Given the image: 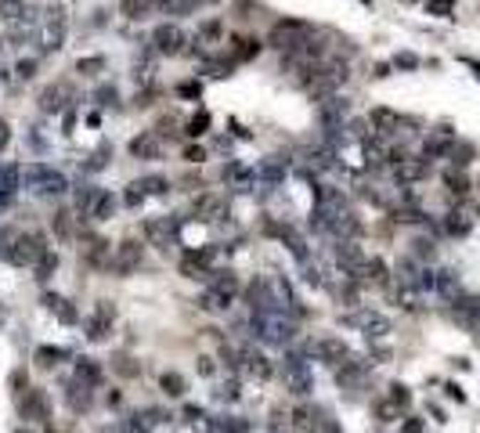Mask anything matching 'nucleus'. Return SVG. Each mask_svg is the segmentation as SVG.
<instances>
[{
    "label": "nucleus",
    "mask_w": 480,
    "mask_h": 433,
    "mask_svg": "<svg viewBox=\"0 0 480 433\" xmlns=\"http://www.w3.org/2000/svg\"><path fill=\"white\" fill-rule=\"evenodd\" d=\"M249 329L256 340L271 343V347H286V350L296 340V321L286 314H249Z\"/></svg>",
    "instance_id": "1"
},
{
    "label": "nucleus",
    "mask_w": 480,
    "mask_h": 433,
    "mask_svg": "<svg viewBox=\"0 0 480 433\" xmlns=\"http://www.w3.org/2000/svg\"><path fill=\"white\" fill-rule=\"evenodd\" d=\"M282 379H286V390L293 397H307L314 390V372H311V361H307V347L300 350H286L282 358Z\"/></svg>",
    "instance_id": "2"
},
{
    "label": "nucleus",
    "mask_w": 480,
    "mask_h": 433,
    "mask_svg": "<svg viewBox=\"0 0 480 433\" xmlns=\"http://www.w3.org/2000/svg\"><path fill=\"white\" fill-rule=\"evenodd\" d=\"M47 249H51V246H47L43 231H19V235L11 239V246L4 249V260H8L11 267H36V260H40Z\"/></svg>",
    "instance_id": "3"
},
{
    "label": "nucleus",
    "mask_w": 480,
    "mask_h": 433,
    "mask_svg": "<svg viewBox=\"0 0 480 433\" xmlns=\"http://www.w3.org/2000/svg\"><path fill=\"white\" fill-rule=\"evenodd\" d=\"M113 325H116V307L109 300H98V307L87 314L83 321V333L90 343H101V340H109L113 336Z\"/></svg>",
    "instance_id": "4"
},
{
    "label": "nucleus",
    "mask_w": 480,
    "mask_h": 433,
    "mask_svg": "<svg viewBox=\"0 0 480 433\" xmlns=\"http://www.w3.org/2000/svg\"><path fill=\"white\" fill-rule=\"evenodd\" d=\"M177 231H181V224L170 221V216H148V221L141 224L145 242L155 246V249H170V242L177 239Z\"/></svg>",
    "instance_id": "5"
},
{
    "label": "nucleus",
    "mask_w": 480,
    "mask_h": 433,
    "mask_svg": "<svg viewBox=\"0 0 480 433\" xmlns=\"http://www.w3.org/2000/svg\"><path fill=\"white\" fill-rule=\"evenodd\" d=\"M19 412H22V422H47L51 419V397H47V390L29 387L19 397Z\"/></svg>",
    "instance_id": "6"
},
{
    "label": "nucleus",
    "mask_w": 480,
    "mask_h": 433,
    "mask_svg": "<svg viewBox=\"0 0 480 433\" xmlns=\"http://www.w3.org/2000/svg\"><path fill=\"white\" fill-rule=\"evenodd\" d=\"M141 260H145V246L141 242H134V239H127V242H120L116 246V253H113V271L120 278H127V275H134V271L141 267Z\"/></svg>",
    "instance_id": "7"
},
{
    "label": "nucleus",
    "mask_w": 480,
    "mask_h": 433,
    "mask_svg": "<svg viewBox=\"0 0 480 433\" xmlns=\"http://www.w3.org/2000/svg\"><path fill=\"white\" fill-rule=\"evenodd\" d=\"M242 375L246 379H256V383H268V379L275 375V361L264 354V350L242 347Z\"/></svg>",
    "instance_id": "8"
},
{
    "label": "nucleus",
    "mask_w": 480,
    "mask_h": 433,
    "mask_svg": "<svg viewBox=\"0 0 480 433\" xmlns=\"http://www.w3.org/2000/svg\"><path fill=\"white\" fill-rule=\"evenodd\" d=\"M152 47H155V54H181V51H184V33H181V26H174V22L155 26V29H152Z\"/></svg>",
    "instance_id": "9"
},
{
    "label": "nucleus",
    "mask_w": 480,
    "mask_h": 433,
    "mask_svg": "<svg viewBox=\"0 0 480 433\" xmlns=\"http://www.w3.org/2000/svg\"><path fill=\"white\" fill-rule=\"evenodd\" d=\"M368 372H372V365H368V361H361V358H347V361L336 368V383H340V390H361V387H365V379H368Z\"/></svg>",
    "instance_id": "10"
},
{
    "label": "nucleus",
    "mask_w": 480,
    "mask_h": 433,
    "mask_svg": "<svg viewBox=\"0 0 480 433\" xmlns=\"http://www.w3.org/2000/svg\"><path fill=\"white\" fill-rule=\"evenodd\" d=\"M311 354H318V361H325L333 368H340L347 358H350V347L340 340V336H325V340H318V343H307Z\"/></svg>",
    "instance_id": "11"
},
{
    "label": "nucleus",
    "mask_w": 480,
    "mask_h": 433,
    "mask_svg": "<svg viewBox=\"0 0 480 433\" xmlns=\"http://www.w3.org/2000/svg\"><path fill=\"white\" fill-rule=\"evenodd\" d=\"M66 405H69V412H76V415H83V412H90V405H94V387H87L83 379H69L66 383Z\"/></svg>",
    "instance_id": "12"
},
{
    "label": "nucleus",
    "mask_w": 480,
    "mask_h": 433,
    "mask_svg": "<svg viewBox=\"0 0 480 433\" xmlns=\"http://www.w3.org/2000/svg\"><path fill=\"white\" fill-rule=\"evenodd\" d=\"M192 213H195V221H224V216H228V206H224V199H221V195L202 192V195L195 199Z\"/></svg>",
    "instance_id": "13"
},
{
    "label": "nucleus",
    "mask_w": 480,
    "mask_h": 433,
    "mask_svg": "<svg viewBox=\"0 0 480 433\" xmlns=\"http://www.w3.org/2000/svg\"><path fill=\"white\" fill-rule=\"evenodd\" d=\"M224 184L228 188H235V192H249L253 184H256V170H249V167H242V162H228V167H224Z\"/></svg>",
    "instance_id": "14"
},
{
    "label": "nucleus",
    "mask_w": 480,
    "mask_h": 433,
    "mask_svg": "<svg viewBox=\"0 0 480 433\" xmlns=\"http://www.w3.org/2000/svg\"><path fill=\"white\" fill-rule=\"evenodd\" d=\"M130 155L134 159H159L163 155V137H159L155 130H145L141 137L130 141Z\"/></svg>",
    "instance_id": "15"
},
{
    "label": "nucleus",
    "mask_w": 480,
    "mask_h": 433,
    "mask_svg": "<svg viewBox=\"0 0 480 433\" xmlns=\"http://www.w3.org/2000/svg\"><path fill=\"white\" fill-rule=\"evenodd\" d=\"M282 177H286V159L271 155V159L256 162V181H264V188H278Z\"/></svg>",
    "instance_id": "16"
},
{
    "label": "nucleus",
    "mask_w": 480,
    "mask_h": 433,
    "mask_svg": "<svg viewBox=\"0 0 480 433\" xmlns=\"http://www.w3.org/2000/svg\"><path fill=\"white\" fill-rule=\"evenodd\" d=\"M206 433H249V422L242 415H209Z\"/></svg>",
    "instance_id": "17"
},
{
    "label": "nucleus",
    "mask_w": 480,
    "mask_h": 433,
    "mask_svg": "<svg viewBox=\"0 0 480 433\" xmlns=\"http://www.w3.org/2000/svg\"><path fill=\"white\" fill-rule=\"evenodd\" d=\"M62 98H73L69 87L66 83H51V87L40 90V108H43V113H62V108H66Z\"/></svg>",
    "instance_id": "18"
},
{
    "label": "nucleus",
    "mask_w": 480,
    "mask_h": 433,
    "mask_svg": "<svg viewBox=\"0 0 480 433\" xmlns=\"http://www.w3.org/2000/svg\"><path fill=\"white\" fill-rule=\"evenodd\" d=\"M76 379H83L87 387H101L105 383V372H101V365H98V358H80L76 361Z\"/></svg>",
    "instance_id": "19"
},
{
    "label": "nucleus",
    "mask_w": 480,
    "mask_h": 433,
    "mask_svg": "<svg viewBox=\"0 0 480 433\" xmlns=\"http://www.w3.org/2000/svg\"><path fill=\"white\" fill-rule=\"evenodd\" d=\"M405 412H408V408H401L394 397H380L376 405H372V415H376V422H397V419H405Z\"/></svg>",
    "instance_id": "20"
},
{
    "label": "nucleus",
    "mask_w": 480,
    "mask_h": 433,
    "mask_svg": "<svg viewBox=\"0 0 480 433\" xmlns=\"http://www.w3.org/2000/svg\"><path fill=\"white\" fill-rule=\"evenodd\" d=\"M228 51H231V62H249V58H256V54H260V40H253V36H235Z\"/></svg>",
    "instance_id": "21"
},
{
    "label": "nucleus",
    "mask_w": 480,
    "mask_h": 433,
    "mask_svg": "<svg viewBox=\"0 0 480 433\" xmlns=\"http://www.w3.org/2000/svg\"><path fill=\"white\" fill-rule=\"evenodd\" d=\"M159 390H163L167 397H184L188 394V379L181 372H163L159 375Z\"/></svg>",
    "instance_id": "22"
},
{
    "label": "nucleus",
    "mask_w": 480,
    "mask_h": 433,
    "mask_svg": "<svg viewBox=\"0 0 480 433\" xmlns=\"http://www.w3.org/2000/svg\"><path fill=\"white\" fill-rule=\"evenodd\" d=\"M199 307L209 311V314H228V311H231V296H224V293H217V289H206V293L199 296Z\"/></svg>",
    "instance_id": "23"
},
{
    "label": "nucleus",
    "mask_w": 480,
    "mask_h": 433,
    "mask_svg": "<svg viewBox=\"0 0 480 433\" xmlns=\"http://www.w3.org/2000/svg\"><path fill=\"white\" fill-rule=\"evenodd\" d=\"M19 184H22V167H15V162H0V195H15Z\"/></svg>",
    "instance_id": "24"
},
{
    "label": "nucleus",
    "mask_w": 480,
    "mask_h": 433,
    "mask_svg": "<svg viewBox=\"0 0 480 433\" xmlns=\"http://www.w3.org/2000/svg\"><path fill=\"white\" fill-rule=\"evenodd\" d=\"M358 282H387V264H383V256H368L365 260V267H361V275H358Z\"/></svg>",
    "instance_id": "25"
},
{
    "label": "nucleus",
    "mask_w": 480,
    "mask_h": 433,
    "mask_svg": "<svg viewBox=\"0 0 480 433\" xmlns=\"http://www.w3.org/2000/svg\"><path fill=\"white\" fill-rule=\"evenodd\" d=\"M47 174H51L47 162H26V167H22V184L33 188V192H40V184H43Z\"/></svg>",
    "instance_id": "26"
},
{
    "label": "nucleus",
    "mask_w": 480,
    "mask_h": 433,
    "mask_svg": "<svg viewBox=\"0 0 480 433\" xmlns=\"http://www.w3.org/2000/svg\"><path fill=\"white\" fill-rule=\"evenodd\" d=\"M0 19H4V22H26V19H33L29 15V8L22 4V0H0Z\"/></svg>",
    "instance_id": "27"
},
{
    "label": "nucleus",
    "mask_w": 480,
    "mask_h": 433,
    "mask_svg": "<svg viewBox=\"0 0 480 433\" xmlns=\"http://www.w3.org/2000/svg\"><path fill=\"white\" fill-rule=\"evenodd\" d=\"M66 358H69L66 347H36V354H33V361H36L40 368H55V365L66 361Z\"/></svg>",
    "instance_id": "28"
},
{
    "label": "nucleus",
    "mask_w": 480,
    "mask_h": 433,
    "mask_svg": "<svg viewBox=\"0 0 480 433\" xmlns=\"http://www.w3.org/2000/svg\"><path fill=\"white\" fill-rule=\"evenodd\" d=\"M69 192V181H66V174H58L55 167H51V174L43 177V184H40V195H66Z\"/></svg>",
    "instance_id": "29"
},
{
    "label": "nucleus",
    "mask_w": 480,
    "mask_h": 433,
    "mask_svg": "<svg viewBox=\"0 0 480 433\" xmlns=\"http://www.w3.org/2000/svg\"><path fill=\"white\" fill-rule=\"evenodd\" d=\"M109 155H113V145H98L94 152H90V159L83 162V174H98V170H105V162H109Z\"/></svg>",
    "instance_id": "30"
},
{
    "label": "nucleus",
    "mask_w": 480,
    "mask_h": 433,
    "mask_svg": "<svg viewBox=\"0 0 480 433\" xmlns=\"http://www.w3.org/2000/svg\"><path fill=\"white\" fill-rule=\"evenodd\" d=\"M113 209H116L113 192H105V188H101V195H98V202H94V209H90V221H109Z\"/></svg>",
    "instance_id": "31"
},
{
    "label": "nucleus",
    "mask_w": 480,
    "mask_h": 433,
    "mask_svg": "<svg viewBox=\"0 0 480 433\" xmlns=\"http://www.w3.org/2000/svg\"><path fill=\"white\" fill-rule=\"evenodd\" d=\"M33 271H36V282H47V278L58 271V253H55V249H47V253L36 260V267H33Z\"/></svg>",
    "instance_id": "32"
},
{
    "label": "nucleus",
    "mask_w": 480,
    "mask_h": 433,
    "mask_svg": "<svg viewBox=\"0 0 480 433\" xmlns=\"http://www.w3.org/2000/svg\"><path fill=\"white\" fill-rule=\"evenodd\" d=\"M105 66H109V62H105V54H87V58L76 62V73L80 76H101Z\"/></svg>",
    "instance_id": "33"
},
{
    "label": "nucleus",
    "mask_w": 480,
    "mask_h": 433,
    "mask_svg": "<svg viewBox=\"0 0 480 433\" xmlns=\"http://www.w3.org/2000/svg\"><path fill=\"white\" fill-rule=\"evenodd\" d=\"M137 184H141L145 195H167V192H170V181H167L163 174H148V177H141Z\"/></svg>",
    "instance_id": "34"
},
{
    "label": "nucleus",
    "mask_w": 480,
    "mask_h": 433,
    "mask_svg": "<svg viewBox=\"0 0 480 433\" xmlns=\"http://www.w3.org/2000/svg\"><path fill=\"white\" fill-rule=\"evenodd\" d=\"M444 184H448L452 195H466V192H469V177H466L462 170H455V167L444 170Z\"/></svg>",
    "instance_id": "35"
},
{
    "label": "nucleus",
    "mask_w": 480,
    "mask_h": 433,
    "mask_svg": "<svg viewBox=\"0 0 480 433\" xmlns=\"http://www.w3.org/2000/svg\"><path fill=\"white\" fill-rule=\"evenodd\" d=\"M444 231L448 235H469V221H466V216L462 213H444Z\"/></svg>",
    "instance_id": "36"
},
{
    "label": "nucleus",
    "mask_w": 480,
    "mask_h": 433,
    "mask_svg": "<svg viewBox=\"0 0 480 433\" xmlns=\"http://www.w3.org/2000/svg\"><path fill=\"white\" fill-rule=\"evenodd\" d=\"M209 130V113H195L188 123H184V134L188 137H199V134H206Z\"/></svg>",
    "instance_id": "37"
},
{
    "label": "nucleus",
    "mask_w": 480,
    "mask_h": 433,
    "mask_svg": "<svg viewBox=\"0 0 480 433\" xmlns=\"http://www.w3.org/2000/svg\"><path fill=\"white\" fill-rule=\"evenodd\" d=\"M213 394H217V401H239L242 397V383H239V379H228V383H221Z\"/></svg>",
    "instance_id": "38"
},
{
    "label": "nucleus",
    "mask_w": 480,
    "mask_h": 433,
    "mask_svg": "<svg viewBox=\"0 0 480 433\" xmlns=\"http://www.w3.org/2000/svg\"><path fill=\"white\" fill-rule=\"evenodd\" d=\"M221 33H224V22H221V19H213V22H206V26L199 29V40H202V43H217V40H221Z\"/></svg>",
    "instance_id": "39"
},
{
    "label": "nucleus",
    "mask_w": 480,
    "mask_h": 433,
    "mask_svg": "<svg viewBox=\"0 0 480 433\" xmlns=\"http://www.w3.org/2000/svg\"><path fill=\"white\" fill-rule=\"evenodd\" d=\"M8 387H11V394H15V397H22V394L29 390V372H26V368H15V372H11V379H8Z\"/></svg>",
    "instance_id": "40"
},
{
    "label": "nucleus",
    "mask_w": 480,
    "mask_h": 433,
    "mask_svg": "<svg viewBox=\"0 0 480 433\" xmlns=\"http://www.w3.org/2000/svg\"><path fill=\"white\" fill-rule=\"evenodd\" d=\"M303 267V282L307 286H325V275H322V267H318L314 260H307V264H300Z\"/></svg>",
    "instance_id": "41"
},
{
    "label": "nucleus",
    "mask_w": 480,
    "mask_h": 433,
    "mask_svg": "<svg viewBox=\"0 0 480 433\" xmlns=\"http://www.w3.org/2000/svg\"><path fill=\"white\" fill-rule=\"evenodd\" d=\"M387 397H394L401 408H408V405H412V394H408V387H405V383H390V387H387Z\"/></svg>",
    "instance_id": "42"
},
{
    "label": "nucleus",
    "mask_w": 480,
    "mask_h": 433,
    "mask_svg": "<svg viewBox=\"0 0 480 433\" xmlns=\"http://www.w3.org/2000/svg\"><path fill=\"white\" fill-rule=\"evenodd\" d=\"M116 98H120V90H116L113 83H101V87L94 90V101H98V105H113Z\"/></svg>",
    "instance_id": "43"
},
{
    "label": "nucleus",
    "mask_w": 480,
    "mask_h": 433,
    "mask_svg": "<svg viewBox=\"0 0 480 433\" xmlns=\"http://www.w3.org/2000/svg\"><path fill=\"white\" fill-rule=\"evenodd\" d=\"M123 202L130 206V209H137L141 202H145V192H141V184L134 181V184H127V192H123Z\"/></svg>",
    "instance_id": "44"
},
{
    "label": "nucleus",
    "mask_w": 480,
    "mask_h": 433,
    "mask_svg": "<svg viewBox=\"0 0 480 433\" xmlns=\"http://www.w3.org/2000/svg\"><path fill=\"white\" fill-rule=\"evenodd\" d=\"M55 314H58V321H62V325H76V321H80V314H76V307H69L66 300H58V307H55Z\"/></svg>",
    "instance_id": "45"
},
{
    "label": "nucleus",
    "mask_w": 480,
    "mask_h": 433,
    "mask_svg": "<svg viewBox=\"0 0 480 433\" xmlns=\"http://www.w3.org/2000/svg\"><path fill=\"white\" fill-rule=\"evenodd\" d=\"M116 372L120 375H127V379H134V375H141V365H134V358H116Z\"/></svg>",
    "instance_id": "46"
},
{
    "label": "nucleus",
    "mask_w": 480,
    "mask_h": 433,
    "mask_svg": "<svg viewBox=\"0 0 480 433\" xmlns=\"http://www.w3.org/2000/svg\"><path fill=\"white\" fill-rule=\"evenodd\" d=\"M15 76H19V80H33V76H36V58H19Z\"/></svg>",
    "instance_id": "47"
},
{
    "label": "nucleus",
    "mask_w": 480,
    "mask_h": 433,
    "mask_svg": "<svg viewBox=\"0 0 480 433\" xmlns=\"http://www.w3.org/2000/svg\"><path fill=\"white\" fill-rule=\"evenodd\" d=\"M401 433H422V419L419 415H405L401 419Z\"/></svg>",
    "instance_id": "48"
},
{
    "label": "nucleus",
    "mask_w": 480,
    "mask_h": 433,
    "mask_svg": "<svg viewBox=\"0 0 480 433\" xmlns=\"http://www.w3.org/2000/svg\"><path fill=\"white\" fill-rule=\"evenodd\" d=\"M51 228H55L62 239H69V213H58L55 221H51Z\"/></svg>",
    "instance_id": "49"
},
{
    "label": "nucleus",
    "mask_w": 480,
    "mask_h": 433,
    "mask_svg": "<svg viewBox=\"0 0 480 433\" xmlns=\"http://www.w3.org/2000/svg\"><path fill=\"white\" fill-rule=\"evenodd\" d=\"M394 66H397V69H419V58L405 51V54H397V58H394Z\"/></svg>",
    "instance_id": "50"
},
{
    "label": "nucleus",
    "mask_w": 480,
    "mask_h": 433,
    "mask_svg": "<svg viewBox=\"0 0 480 433\" xmlns=\"http://www.w3.org/2000/svg\"><path fill=\"white\" fill-rule=\"evenodd\" d=\"M177 94H181V98H199V94H202V83H195V80H192V83H181Z\"/></svg>",
    "instance_id": "51"
},
{
    "label": "nucleus",
    "mask_w": 480,
    "mask_h": 433,
    "mask_svg": "<svg viewBox=\"0 0 480 433\" xmlns=\"http://www.w3.org/2000/svg\"><path fill=\"white\" fill-rule=\"evenodd\" d=\"M415 256H434V242L430 239H415Z\"/></svg>",
    "instance_id": "52"
},
{
    "label": "nucleus",
    "mask_w": 480,
    "mask_h": 433,
    "mask_svg": "<svg viewBox=\"0 0 480 433\" xmlns=\"http://www.w3.org/2000/svg\"><path fill=\"white\" fill-rule=\"evenodd\" d=\"M202 159H206V148H195V145L184 148V162H202Z\"/></svg>",
    "instance_id": "53"
},
{
    "label": "nucleus",
    "mask_w": 480,
    "mask_h": 433,
    "mask_svg": "<svg viewBox=\"0 0 480 433\" xmlns=\"http://www.w3.org/2000/svg\"><path fill=\"white\" fill-rule=\"evenodd\" d=\"M184 419H188V422H199V419L206 422V412H202L199 405H184Z\"/></svg>",
    "instance_id": "54"
},
{
    "label": "nucleus",
    "mask_w": 480,
    "mask_h": 433,
    "mask_svg": "<svg viewBox=\"0 0 480 433\" xmlns=\"http://www.w3.org/2000/svg\"><path fill=\"white\" fill-rule=\"evenodd\" d=\"M195 368H199V375H213V358H206V354H199V361H195Z\"/></svg>",
    "instance_id": "55"
},
{
    "label": "nucleus",
    "mask_w": 480,
    "mask_h": 433,
    "mask_svg": "<svg viewBox=\"0 0 480 433\" xmlns=\"http://www.w3.org/2000/svg\"><path fill=\"white\" fill-rule=\"evenodd\" d=\"M11 145V127H8V120H0V152H4Z\"/></svg>",
    "instance_id": "56"
},
{
    "label": "nucleus",
    "mask_w": 480,
    "mask_h": 433,
    "mask_svg": "<svg viewBox=\"0 0 480 433\" xmlns=\"http://www.w3.org/2000/svg\"><path fill=\"white\" fill-rule=\"evenodd\" d=\"M120 401H123L120 390H109V394H105V405H109V408H120Z\"/></svg>",
    "instance_id": "57"
},
{
    "label": "nucleus",
    "mask_w": 480,
    "mask_h": 433,
    "mask_svg": "<svg viewBox=\"0 0 480 433\" xmlns=\"http://www.w3.org/2000/svg\"><path fill=\"white\" fill-rule=\"evenodd\" d=\"M448 397H452V401H466V397H462V390H459L455 383H448Z\"/></svg>",
    "instance_id": "58"
},
{
    "label": "nucleus",
    "mask_w": 480,
    "mask_h": 433,
    "mask_svg": "<svg viewBox=\"0 0 480 433\" xmlns=\"http://www.w3.org/2000/svg\"><path fill=\"white\" fill-rule=\"evenodd\" d=\"M11 202H15V195H0V209H11Z\"/></svg>",
    "instance_id": "59"
},
{
    "label": "nucleus",
    "mask_w": 480,
    "mask_h": 433,
    "mask_svg": "<svg viewBox=\"0 0 480 433\" xmlns=\"http://www.w3.org/2000/svg\"><path fill=\"white\" fill-rule=\"evenodd\" d=\"M466 66H469V69H473V73L480 76V62H469V58H466Z\"/></svg>",
    "instance_id": "60"
},
{
    "label": "nucleus",
    "mask_w": 480,
    "mask_h": 433,
    "mask_svg": "<svg viewBox=\"0 0 480 433\" xmlns=\"http://www.w3.org/2000/svg\"><path fill=\"white\" fill-rule=\"evenodd\" d=\"M8 80V69H0V83H4Z\"/></svg>",
    "instance_id": "61"
},
{
    "label": "nucleus",
    "mask_w": 480,
    "mask_h": 433,
    "mask_svg": "<svg viewBox=\"0 0 480 433\" xmlns=\"http://www.w3.org/2000/svg\"><path fill=\"white\" fill-rule=\"evenodd\" d=\"M43 433H55V429H51V426H43Z\"/></svg>",
    "instance_id": "62"
},
{
    "label": "nucleus",
    "mask_w": 480,
    "mask_h": 433,
    "mask_svg": "<svg viewBox=\"0 0 480 433\" xmlns=\"http://www.w3.org/2000/svg\"><path fill=\"white\" fill-rule=\"evenodd\" d=\"M202 4H217V0H202Z\"/></svg>",
    "instance_id": "63"
},
{
    "label": "nucleus",
    "mask_w": 480,
    "mask_h": 433,
    "mask_svg": "<svg viewBox=\"0 0 480 433\" xmlns=\"http://www.w3.org/2000/svg\"><path fill=\"white\" fill-rule=\"evenodd\" d=\"M15 433H29V429H15Z\"/></svg>",
    "instance_id": "64"
}]
</instances>
